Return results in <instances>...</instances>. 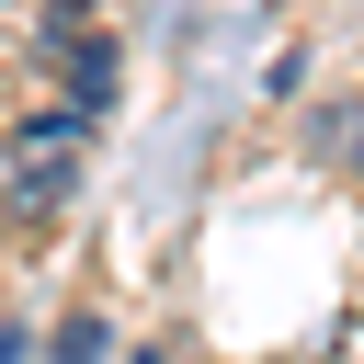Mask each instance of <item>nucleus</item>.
Returning a JSON list of instances; mask_svg holds the SVG:
<instances>
[{
    "mask_svg": "<svg viewBox=\"0 0 364 364\" xmlns=\"http://www.w3.org/2000/svg\"><path fill=\"white\" fill-rule=\"evenodd\" d=\"M68 182H80V125L68 114H34V125L0 136V205L11 216H57Z\"/></svg>",
    "mask_w": 364,
    "mask_h": 364,
    "instance_id": "nucleus-1",
    "label": "nucleus"
},
{
    "mask_svg": "<svg viewBox=\"0 0 364 364\" xmlns=\"http://www.w3.org/2000/svg\"><path fill=\"white\" fill-rule=\"evenodd\" d=\"M57 364H102V318H68L57 330Z\"/></svg>",
    "mask_w": 364,
    "mask_h": 364,
    "instance_id": "nucleus-2",
    "label": "nucleus"
},
{
    "mask_svg": "<svg viewBox=\"0 0 364 364\" xmlns=\"http://www.w3.org/2000/svg\"><path fill=\"white\" fill-rule=\"evenodd\" d=\"M0 364H23V330H0Z\"/></svg>",
    "mask_w": 364,
    "mask_h": 364,
    "instance_id": "nucleus-3",
    "label": "nucleus"
},
{
    "mask_svg": "<svg viewBox=\"0 0 364 364\" xmlns=\"http://www.w3.org/2000/svg\"><path fill=\"white\" fill-rule=\"evenodd\" d=\"M353 148H364V136H353Z\"/></svg>",
    "mask_w": 364,
    "mask_h": 364,
    "instance_id": "nucleus-4",
    "label": "nucleus"
}]
</instances>
